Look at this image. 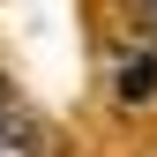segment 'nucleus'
Segmentation results:
<instances>
[{
  "label": "nucleus",
  "mask_w": 157,
  "mask_h": 157,
  "mask_svg": "<svg viewBox=\"0 0 157 157\" xmlns=\"http://www.w3.org/2000/svg\"><path fill=\"white\" fill-rule=\"evenodd\" d=\"M112 82H120V97H127V105H142V97H157V52H127Z\"/></svg>",
  "instance_id": "obj_1"
},
{
  "label": "nucleus",
  "mask_w": 157,
  "mask_h": 157,
  "mask_svg": "<svg viewBox=\"0 0 157 157\" xmlns=\"http://www.w3.org/2000/svg\"><path fill=\"white\" fill-rule=\"evenodd\" d=\"M8 112H15V82L0 75V120H8Z\"/></svg>",
  "instance_id": "obj_2"
},
{
  "label": "nucleus",
  "mask_w": 157,
  "mask_h": 157,
  "mask_svg": "<svg viewBox=\"0 0 157 157\" xmlns=\"http://www.w3.org/2000/svg\"><path fill=\"white\" fill-rule=\"evenodd\" d=\"M150 23H157V0H150Z\"/></svg>",
  "instance_id": "obj_3"
}]
</instances>
